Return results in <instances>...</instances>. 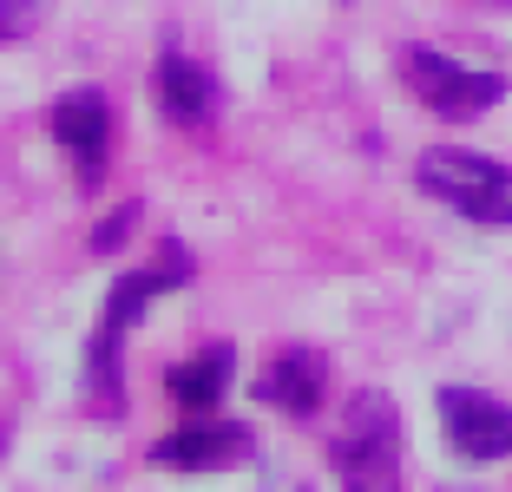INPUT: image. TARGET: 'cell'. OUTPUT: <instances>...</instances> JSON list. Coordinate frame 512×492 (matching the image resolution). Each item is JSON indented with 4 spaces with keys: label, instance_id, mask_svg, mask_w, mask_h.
<instances>
[{
    "label": "cell",
    "instance_id": "cell-1",
    "mask_svg": "<svg viewBox=\"0 0 512 492\" xmlns=\"http://www.w3.org/2000/svg\"><path fill=\"white\" fill-rule=\"evenodd\" d=\"M178 283H191V256H184V243H165V256H158L151 269H132V276H119V283H112L106 322H99V335L86 342V407H99L106 420L125 414V374H119L125 328H132L158 296H165V289H178Z\"/></svg>",
    "mask_w": 512,
    "mask_h": 492
},
{
    "label": "cell",
    "instance_id": "cell-2",
    "mask_svg": "<svg viewBox=\"0 0 512 492\" xmlns=\"http://www.w3.org/2000/svg\"><path fill=\"white\" fill-rule=\"evenodd\" d=\"M414 184L427 197H440L447 210H460L467 224L486 230H512V164L486 158L467 145H434L414 158Z\"/></svg>",
    "mask_w": 512,
    "mask_h": 492
},
{
    "label": "cell",
    "instance_id": "cell-3",
    "mask_svg": "<svg viewBox=\"0 0 512 492\" xmlns=\"http://www.w3.org/2000/svg\"><path fill=\"white\" fill-rule=\"evenodd\" d=\"M342 492H401V414L381 388L355 394L342 440L329 447Z\"/></svg>",
    "mask_w": 512,
    "mask_h": 492
},
{
    "label": "cell",
    "instance_id": "cell-4",
    "mask_svg": "<svg viewBox=\"0 0 512 492\" xmlns=\"http://www.w3.org/2000/svg\"><path fill=\"white\" fill-rule=\"evenodd\" d=\"M401 79H407V92L447 125H473L480 112H493V105L506 99V73H493V66H460V60H447V53H434V46H407Z\"/></svg>",
    "mask_w": 512,
    "mask_h": 492
},
{
    "label": "cell",
    "instance_id": "cell-5",
    "mask_svg": "<svg viewBox=\"0 0 512 492\" xmlns=\"http://www.w3.org/2000/svg\"><path fill=\"white\" fill-rule=\"evenodd\" d=\"M46 138L66 151V164H73L79 184H99L112 164V138H119V119H112V105L99 99L92 86H73L53 99V112H46Z\"/></svg>",
    "mask_w": 512,
    "mask_h": 492
},
{
    "label": "cell",
    "instance_id": "cell-6",
    "mask_svg": "<svg viewBox=\"0 0 512 492\" xmlns=\"http://www.w3.org/2000/svg\"><path fill=\"white\" fill-rule=\"evenodd\" d=\"M440 407V433L460 460L486 466V460H512V407L493 401L480 388H440L434 394Z\"/></svg>",
    "mask_w": 512,
    "mask_h": 492
},
{
    "label": "cell",
    "instance_id": "cell-7",
    "mask_svg": "<svg viewBox=\"0 0 512 492\" xmlns=\"http://www.w3.org/2000/svg\"><path fill=\"white\" fill-rule=\"evenodd\" d=\"M250 453H256V440H250L243 420L197 414V420H184L178 433H165V440L151 447V460L171 466V473H230V466H243Z\"/></svg>",
    "mask_w": 512,
    "mask_h": 492
},
{
    "label": "cell",
    "instance_id": "cell-8",
    "mask_svg": "<svg viewBox=\"0 0 512 492\" xmlns=\"http://www.w3.org/2000/svg\"><path fill=\"white\" fill-rule=\"evenodd\" d=\"M322 394H329V361H322L316 348H302V342L276 348V355L263 361V374H256V401H270L276 414L309 420L322 407Z\"/></svg>",
    "mask_w": 512,
    "mask_h": 492
},
{
    "label": "cell",
    "instance_id": "cell-9",
    "mask_svg": "<svg viewBox=\"0 0 512 492\" xmlns=\"http://www.w3.org/2000/svg\"><path fill=\"white\" fill-rule=\"evenodd\" d=\"M151 92H158V112H165L178 132H197V125H211L217 112V86L211 73L184 53H158V73H151Z\"/></svg>",
    "mask_w": 512,
    "mask_h": 492
},
{
    "label": "cell",
    "instance_id": "cell-10",
    "mask_svg": "<svg viewBox=\"0 0 512 492\" xmlns=\"http://www.w3.org/2000/svg\"><path fill=\"white\" fill-rule=\"evenodd\" d=\"M230 374H237V355H230V342H211L204 355L178 361V368L165 374V394H171V407H178L184 420L217 414V401H224V388H230Z\"/></svg>",
    "mask_w": 512,
    "mask_h": 492
},
{
    "label": "cell",
    "instance_id": "cell-11",
    "mask_svg": "<svg viewBox=\"0 0 512 492\" xmlns=\"http://www.w3.org/2000/svg\"><path fill=\"white\" fill-rule=\"evenodd\" d=\"M132 224H138V204H119V210L106 217V224L92 230V250H99V256H106V250H119V243H125V230H132Z\"/></svg>",
    "mask_w": 512,
    "mask_h": 492
},
{
    "label": "cell",
    "instance_id": "cell-12",
    "mask_svg": "<svg viewBox=\"0 0 512 492\" xmlns=\"http://www.w3.org/2000/svg\"><path fill=\"white\" fill-rule=\"evenodd\" d=\"M7 40H27V0H7Z\"/></svg>",
    "mask_w": 512,
    "mask_h": 492
},
{
    "label": "cell",
    "instance_id": "cell-13",
    "mask_svg": "<svg viewBox=\"0 0 512 492\" xmlns=\"http://www.w3.org/2000/svg\"><path fill=\"white\" fill-rule=\"evenodd\" d=\"M440 492H453V486H440ZM460 492H473V486H460Z\"/></svg>",
    "mask_w": 512,
    "mask_h": 492
}]
</instances>
